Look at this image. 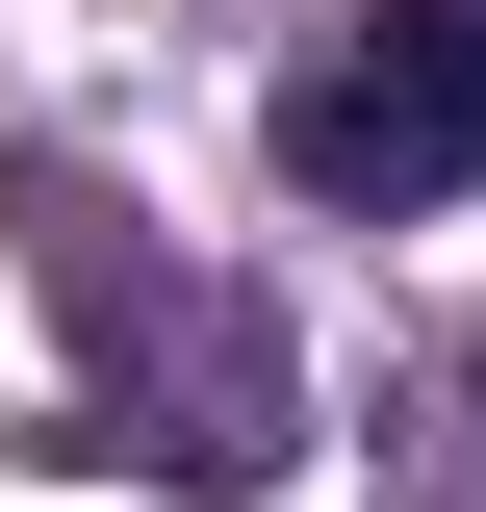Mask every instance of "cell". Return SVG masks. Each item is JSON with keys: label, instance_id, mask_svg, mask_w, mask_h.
Instances as JSON below:
<instances>
[{"label": "cell", "instance_id": "6da1fadb", "mask_svg": "<svg viewBox=\"0 0 486 512\" xmlns=\"http://www.w3.org/2000/svg\"><path fill=\"white\" fill-rule=\"evenodd\" d=\"M282 180L307 205H461L486 180V0H333L282 52Z\"/></svg>", "mask_w": 486, "mask_h": 512}, {"label": "cell", "instance_id": "7a4b0ae2", "mask_svg": "<svg viewBox=\"0 0 486 512\" xmlns=\"http://www.w3.org/2000/svg\"><path fill=\"white\" fill-rule=\"evenodd\" d=\"M384 512H486V359L410 384V461H384Z\"/></svg>", "mask_w": 486, "mask_h": 512}]
</instances>
